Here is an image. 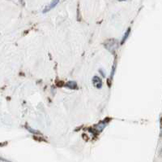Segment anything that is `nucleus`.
Returning a JSON list of instances; mask_svg holds the SVG:
<instances>
[{"label": "nucleus", "instance_id": "obj_1", "mask_svg": "<svg viewBox=\"0 0 162 162\" xmlns=\"http://www.w3.org/2000/svg\"><path fill=\"white\" fill-rule=\"evenodd\" d=\"M59 3V0H53V1H52V2L48 5V6H46L45 8H44V10L42 11V12L46 13L48 12H50V10L54 8V7L58 5V3Z\"/></svg>", "mask_w": 162, "mask_h": 162}, {"label": "nucleus", "instance_id": "obj_2", "mask_svg": "<svg viewBox=\"0 0 162 162\" xmlns=\"http://www.w3.org/2000/svg\"><path fill=\"white\" fill-rule=\"evenodd\" d=\"M93 83L94 86L99 88V89L101 88V86H102V80L99 77H97V76L93 77Z\"/></svg>", "mask_w": 162, "mask_h": 162}, {"label": "nucleus", "instance_id": "obj_3", "mask_svg": "<svg viewBox=\"0 0 162 162\" xmlns=\"http://www.w3.org/2000/svg\"><path fill=\"white\" fill-rule=\"evenodd\" d=\"M66 86L70 88V89H72V90H76V89L78 88L77 84H76L75 81H68V82L66 84Z\"/></svg>", "mask_w": 162, "mask_h": 162}, {"label": "nucleus", "instance_id": "obj_4", "mask_svg": "<svg viewBox=\"0 0 162 162\" xmlns=\"http://www.w3.org/2000/svg\"><path fill=\"white\" fill-rule=\"evenodd\" d=\"M130 32H131V29L129 28L127 29V31L126 32V34H125L124 35V37H123V38H122V43H124L125 42H126V40H127V38L128 37V36H129V34H130Z\"/></svg>", "mask_w": 162, "mask_h": 162}, {"label": "nucleus", "instance_id": "obj_5", "mask_svg": "<svg viewBox=\"0 0 162 162\" xmlns=\"http://www.w3.org/2000/svg\"><path fill=\"white\" fill-rule=\"evenodd\" d=\"M119 2H122V1H127V0H119Z\"/></svg>", "mask_w": 162, "mask_h": 162}]
</instances>
